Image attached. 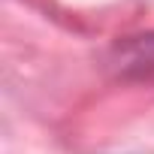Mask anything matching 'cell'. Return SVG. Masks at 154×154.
Returning <instances> with one entry per match:
<instances>
[{"label":"cell","instance_id":"obj_1","mask_svg":"<svg viewBox=\"0 0 154 154\" xmlns=\"http://www.w3.org/2000/svg\"><path fill=\"white\" fill-rule=\"evenodd\" d=\"M106 66L121 82L154 88V30L115 39L106 51Z\"/></svg>","mask_w":154,"mask_h":154}]
</instances>
